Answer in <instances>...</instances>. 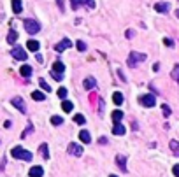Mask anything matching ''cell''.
Masks as SVG:
<instances>
[{"label":"cell","mask_w":179,"mask_h":177,"mask_svg":"<svg viewBox=\"0 0 179 177\" xmlns=\"http://www.w3.org/2000/svg\"><path fill=\"white\" fill-rule=\"evenodd\" d=\"M153 70H155V72H158V70H160V63H155V67H153Z\"/></svg>","instance_id":"40"},{"label":"cell","mask_w":179,"mask_h":177,"mask_svg":"<svg viewBox=\"0 0 179 177\" xmlns=\"http://www.w3.org/2000/svg\"><path fill=\"white\" fill-rule=\"evenodd\" d=\"M23 25H25V30H27L30 35H33V33H37V32L40 30V25L35 21V19H25Z\"/></svg>","instance_id":"3"},{"label":"cell","mask_w":179,"mask_h":177,"mask_svg":"<svg viewBox=\"0 0 179 177\" xmlns=\"http://www.w3.org/2000/svg\"><path fill=\"white\" fill-rule=\"evenodd\" d=\"M70 46H72V40H70V39H63L62 42H58V44L54 46V51H58V53H62V51L69 49Z\"/></svg>","instance_id":"8"},{"label":"cell","mask_w":179,"mask_h":177,"mask_svg":"<svg viewBox=\"0 0 179 177\" xmlns=\"http://www.w3.org/2000/svg\"><path fill=\"white\" fill-rule=\"evenodd\" d=\"M32 98H33V100L42 102V100H46V95L42 93V91H33V93H32Z\"/></svg>","instance_id":"23"},{"label":"cell","mask_w":179,"mask_h":177,"mask_svg":"<svg viewBox=\"0 0 179 177\" xmlns=\"http://www.w3.org/2000/svg\"><path fill=\"white\" fill-rule=\"evenodd\" d=\"M56 93H58V97L62 98V100H65V98H67V95H69V93H67V88H60Z\"/></svg>","instance_id":"31"},{"label":"cell","mask_w":179,"mask_h":177,"mask_svg":"<svg viewBox=\"0 0 179 177\" xmlns=\"http://www.w3.org/2000/svg\"><path fill=\"white\" fill-rule=\"evenodd\" d=\"M126 37H128V39H132V37H134V30H128V32H126Z\"/></svg>","instance_id":"39"},{"label":"cell","mask_w":179,"mask_h":177,"mask_svg":"<svg viewBox=\"0 0 179 177\" xmlns=\"http://www.w3.org/2000/svg\"><path fill=\"white\" fill-rule=\"evenodd\" d=\"M11 156L13 158H16V159H25V161H30L32 159V153L30 151H27V149H23V147H14L13 151H11Z\"/></svg>","instance_id":"1"},{"label":"cell","mask_w":179,"mask_h":177,"mask_svg":"<svg viewBox=\"0 0 179 177\" xmlns=\"http://www.w3.org/2000/svg\"><path fill=\"white\" fill-rule=\"evenodd\" d=\"M79 4H84V5H88L90 9H95V0H77V5Z\"/></svg>","instance_id":"25"},{"label":"cell","mask_w":179,"mask_h":177,"mask_svg":"<svg viewBox=\"0 0 179 177\" xmlns=\"http://www.w3.org/2000/svg\"><path fill=\"white\" fill-rule=\"evenodd\" d=\"M53 72H56V74H63L65 72V65H63L62 62H54L53 63V68H51Z\"/></svg>","instance_id":"13"},{"label":"cell","mask_w":179,"mask_h":177,"mask_svg":"<svg viewBox=\"0 0 179 177\" xmlns=\"http://www.w3.org/2000/svg\"><path fill=\"white\" fill-rule=\"evenodd\" d=\"M163 42H165V46H169V48L174 46V40H172V39H163Z\"/></svg>","instance_id":"36"},{"label":"cell","mask_w":179,"mask_h":177,"mask_svg":"<svg viewBox=\"0 0 179 177\" xmlns=\"http://www.w3.org/2000/svg\"><path fill=\"white\" fill-rule=\"evenodd\" d=\"M176 16H177V18H179V9H177V11H176Z\"/></svg>","instance_id":"42"},{"label":"cell","mask_w":179,"mask_h":177,"mask_svg":"<svg viewBox=\"0 0 179 177\" xmlns=\"http://www.w3.org/2000/svg\"><path fill=\"white\" fill-rule=\"evenodd\" d=\"M11 54H13V58H16V60H21V62H23V60H27V56H28V54L25 53V49L19 48V46H18V48H14L13 51H11Z\"/></svg>","instance_id":"7"},{"label":"cell","mask_w":179,"mask_h":177,"mask_svg":"<svg viewBox=\"0 0 179 177\" xmlns=\"http://www.w3.org/2000/svg\"><path fill=\"white\" fill-rule=\"evenodd\" d=\"M74 123H77V124H84L86 123V118L83 114H76L74 116Z\"/></svg>","instance_id":"27"},{"label":"cell","mask_w":179,"mask_h":177,"mask_svg":"<svg viewBox=\"0 0 179 177\" xmlns=\"http://www.w3.org/2000/svg\"><path fill=\"white\" fill-rule=\"evenodd\" d=\"M72 109H74L72 102H69V100H63V104H62V111L69 114V112H72Z\"/></svg>","instance_id":"16"},{"label":"cell","mask_w":179,"mask_h":177,"mask_svg":"<svg viewBox=\"0 0 179 177\" xmlns=\"http://www.w3.org/2000/svg\"><path fill=\"white\" fill-rule=\"evenodd\" d=\"M109 177H118V175H109Z\"/></svg>","instance_id":"43"},{"label":"cell","mask_w":179,"mask_h":177,"mask_svg":"<svg viewBox=\"0 0 179 177\" xmlns=\"http://www.w3.org/2000/svg\"><path fill=\"white\" fill-rule=\"evenodd\" d=\"M13 11L16 14H19L23 11V5H21V0H13Z\"/></svg>","instance_id":"17"},{"label":"cell","mask_w":179,"mask_h":177,"mask_svg":"<svg viewBox=\"0 0 179 177\" xmlns=\"http://www.w3.org/2000/svg\"><path fill=\"white\" fill-rule=\"evenodd\" d=\"M51 75H53L54 81H62L63 79V74H56V72H53V70H51Z\"/></svg>","instance_id":"35"},{"label":"cell","mask_w":179,"mask_h":177,"mask_svg":"<svg viewBox=\"0 0 179 177\" xmlns=\"http://www.w3.org/2000/svg\"><path fill=\"white\" fill-rule=\"evenodd\" d=\"M70 5H72L74 11H77V7H79V5H77V0H70Z\"/></svg>","instance_id":"38"},{"label":"cell","mask_w":179,"mask_h":177,"mask_svg":"<svg viewBox=\"0 0 179 177\" xmlns=\"http://www.w3.org/2000/svg\"><path fill=\"white\" fill-rule=\"evenodd\" d=\"M170 75H172V79L179 84V65H176L174 68H172V74H170Z\"/></svg>","instance_id":"26"},{"label":"cell","mask_w":179,"mask_h":177,"mask_svg":"<svg viewBox=\"0 0 179 177\" xmlns=\"http://www.w3.org/2000/svg\"><path fill=\"white\" fill-rule=\"evenodd\" d=\"M83 86H84L86 89L95 88V79H93V77H86V79H84V83H83Z\"/></svg>","instance_id":"19"},{"label":"cell","mask_w":179,"mask_h":177,"mask_svg":"<svg viewBox=\"0 0 179 177\" xmlns=\"http://www.w3.org/2000/svg\"><path fill=\"white\" fill-rule=\"evenodd\" d=\"M19 74H21L23 77H30L32 75V67L30 65H23L21 68H19Z\"/></svg>","instance_id":"14"},{"label":"cell","mask_w":179,"mask_h":177,"mask_svg":"<svg viewBox=\"0 0 179 177\" xmlns=\"http://www.w3.org/2000/svg\"><path fill=\"white\" fill-rule=\"evenodd\" d=\"M169 7L170 5L167 4V2H158V4H155V11H158V13H169Z\"/></svg>","instance_id":"11"},{"label":"cell","mask_w":179,"mask_h":177,"mask_svg":"<svg viewBox=\"0 0 179 177\" xmlns=\"http://www.w3.org/2000/svg\"><path fill=\"white\" fill-rule=\"evenodd\" d=\"M170 149L174 151V154H179V142L177 140H170Z\"/></svg>","instance_id":"29"},{"label":"cell","mask_w":179,"mask_h":177,"mask_svg":"<svg viewBox=\"0 0 179 177\" xmlns=\"http://www.w3.org/2000/svg\"><path fill=\"white\" fill-rule=\"evenodd\" d=\"M161 112H163V116H170V107L169 105H165V104H163V105H161Z\"/></svg>","instance_id":"34"},{"label":"cell","mask_w":179,"mask_h":177,"mask_svg":"<svg viewBox=\"0 0 179 177\" xmlns=\"http://www.w3.org/2000/svg\"><path fill=\"white\" fill-rule=\"evenodd\" d=\"M58 7L63 11V0H58Z\"/></svg>","instance_id":"41"},{"label":"cell","mask_w":179,"mask_h":177,"mask_svg":"<svg viewBox=\"0 0 179 177\" xmlns=\"http://www.w3.org/2000/svg\"><path fill=\"white\" fill-rule=\"evenodd\" d=\"M116 163L118 167H120V170H123V172H126V158L123 154H118L116 156Z\"/></svg>","instance_id":"10"},{"label":"cell","mask_w":179,"mask_h":177,"mask_svg":"<svg viewBox=\"0 0 179 177\" xmlns=\"http://www.w3.org/2000/svg\"><path fill=\"white\" fill-rule=\"evenodd\" d=\"M28 175L30 177H42L44 175V168L42 167H32L30 172H28Z\"/></svg>","instance_id":"9"},{"label":"cell","mask_w":179,"mask_h":177,"mask_svg":"<svg viewBox=\"0 0 179 177\" xmlns=\"http://www.w3.org/2000/svg\"><path fill=\"white\" fill-rule=\"evenodd\" d=\"M139 102H141V105H144V107H153L156 104V98H155V95H141Z\"/></svg>","instance_id":"4"},{"label":"cell","mask_w":179,"mask_h":177,"mask_svg":"<svg viewBox=\"0 0 179 177\" xmlns=\"http://www.w3.org/2000/svg\"><path fill=\"white\" fill-rule=\"evenodd\" d=\"M112 102L116 104V105H121V104H123V95H121L120 91H116V93L112 95Z\"/></svg>","instance_id":"21"},{"label":"cell","mask_w":179,"mask_h":177,"mask_svg":"<svg viewBox=\"0 0 179 177\" xmlns=\"http://www.w3.org/2000/svg\"><path fill=\"white\" fill-rule=\"evenodd\" d=\"M172 174H174L176 177H179V165H174V168H172Z\"/></svg>","instance_id":"37"},{"label":"cell","mask_w":179,"mask_h":177,"mask_svg":"<svg viewBox=\"0 0 179 177\" xmlns=\"http://www.w3.org/2000/svg\"><path fill=\"white\" fill-rule=\"evenodd\" d=\"M39 149H40V154L44 156L46 159L49 158V151H48V144H40V147H39Z\"/></svg>","instance_id":"24"},{"label":"cell","mask_w":179,"mask_h":177,"mask_svg":"<svg viewBox=\"0 0 179 177\" xmlns=\"http://www.w3.org/2000/svg\"><path fill=\"white\" fill-rule=\"evenodd\" d=\"M39 84H40V88L44 89V91H51V86L48 83H46L44 79H39Z\"/></svg>","instance_id":"30"},{"label":"cell","mask_w":179,"mask_h":177,"mask_svg":"<svg viewBox=\"0 0 179 177\" xmlns=\"http://www.w3.org/2000/svg\"><path fill=\"white\" fill-rule=\"evenodd\" d=\"M111 118H112V121H114V123H120V121L123 119V112H121V111H114L111 114Z\"/></svg>","instance_id":"22"},{"label":"cell","mask_w":179,"mask_h":177,"mask_svg":"<svg viewBox=\"0 0 179 177\" xmlns=\"http://www.w3.org/2000/svg\"><path fill=\"white\" fill-rule=\"evenodd\" d=\"M79 139L83 142H84V144H90V142H91V135H90L88 132H86V130H83V132L79 133Z\"/></svg>","instance_id":"15"},{"label":"cell","mask_w":179,"mask_h":177,"mask_svg":"<svg viewBox=\"0 0 179 177\" xmlns=\"http://www.w3.org/2000/svg\"><path fill=\"white\" fill-rule=\"evenodd\" d=\"M146 60V54L144 53H135V51H132V53L128 54V67H135L137 63L144 62Z\"/></svg>","instance_id":"2"},{"label":"cell","mask_w":179,"mask_h":177,"mask_svg":"<svg viewBox=\"0 0 179 177\" xmlns=\"http://www.w3.org/2000/svg\"><path fill=\"white\" fill-rule=\"evenodd\" d=\"M32 132H33V124H28V128H27V130H25V132L21 133V139H25V137H27V135H30Z\"/></svg>","instance_id":"32"},{"label":"cell","mask_w":179,"mask_h":177,"mask_svg":"<svg viewBox=\"0 0 179 177\" xmlns=\"http://www.w3.org/2000/svg\"><path fill=\"white\" fill-rule=\"evenodd\" d=\"M11 104H13L19 112H27V105H25V100H23L21 97H14L13 100H11Z\"/></svg>","instance_id":"6"},{"label":"cell","mask_w":179,"mask_h":177,"mask_svg":"<svg viewBox=\"0 0 179 177\" xmlns=\"http://www.w3.org/2000/svg\"><path fill=\"white\" fill-rule=\"evenodd\" d=\"M125 132L126 130L121 123H114V126H112V133H114V135H125Z\"/></svg>","instance_id":"12"},{"label":"cell","mask_w":179,"mask_h":177,"mask_svg":"<svg viewBox=\"0 0 179 177\" xmlns=\"http://www.w3.org/2000/svg\"><path fill=\"white\" fill-rule=\"evenodd\" d=\"M83 151H84V149H83L79 144H74V142L67 146V153H69V154H72V156H83Z\"/></svg>","instance_id":"5"},{"label":"cell","mask_w":179,"mask_h":177,"mask_svg":"<svg viewBox=\"0 0 179 177\" xmlns=\"http://www.w3.org/2000/svg\"><path fill=\"white\" fill-rule=\"evenodd\" d=\"M76 48L79 49V51H86V44L83 42V40H77V42H76Z\"/></svg>","instance_id":"33"},{"label":"cell","mask_w":179,"mask_h":177,"mask_svg":"<svg viewBox=\"0 0 179 177\" xmlns=\"http://www.w3.org/2000/svg\"><path fill=\"white\" fill-rule=\"evenodd\" d=\"M27 48H28V51H39V42L37 40H28Z\"/></svg>","instance_id":"20"},{"label":"cell","mask_w":179,"mask_h":177,"mask_svg":"<svg viewBox=\"0 0 179 177\" xmlns=\"http://www.w3.org/2000/svg\"><path fill=\"white\" fill-rule=\"evenodd\" d=\"M16 40H18V33H16V30H11L9 33H7V42H9V44H14Z\"/></svg>","instance_id":"18"},{"label":"cell","mask_w":179,"mask_h":177,"mask_svg":"<svg viewBox=\"0 0 179 177\" xmlns=\"http://www.w3.org/2000/svg\"><path fill=\"white\" fill-rule=\"evenodd\" d=\"M51 123H53L54 126H60V124L63 123V118L62 116H53V118H51Z\"/></svg>","instance_id":"28"}]
</instances>
